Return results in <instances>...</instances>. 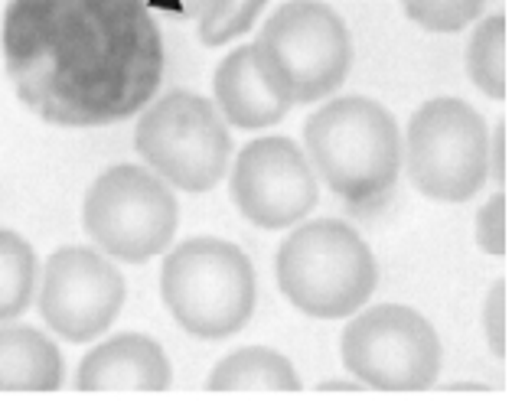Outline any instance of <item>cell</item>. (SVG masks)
Segmentation results:
<instances>
[{
    "mask_svg": "<svg viewBox=\"0 0 512 401\" xmlns=\"http://www.w3.org/2000/svg\"><path fill=\"white\" fill-rule=\"evenodd\" d=\"M82 219L85 232L105 255L128 265H144L173 242L180 206L157 173L134 164H115L85 193Z\"/></svg>",
    "mask_w": 512,
    "mask_h": 401,
    "instance_id": "obj_8",
    "label": "cell"
},
{
    "mask_svg": "<svg viewBox=\"0 0 512 401\" xmlns=\"http://www.w3.org/2000/svg\"><path fill=\"white\" fill-rule=\"evenodd\" d=\"M62 356L46 333L33 327H0V392H56Z\"/></svg>",
    "mask_w": 512,
    "mask_h": 401,
    "instance_id": "obj_14",
    "label": "cell"
},
{
    "mask_svg": "<svg viewBox=\"0 0 512 401\" xmlns=\"http://www.w3.org/2000/svg\"><path fill=\"white\" fill-rule=\"evenodd\" d=\"M340 356L343 366L376 392H424L441 375L444 346L418 310L379 304L346 323Z\"/></svg>",
    "mask_w": 512,
    "mask_h": 401,
    "instance_id": "obj_9",
    "label": "cell"
},
{
    "mask_svg": "<svg viewBox=\"0 0 512 401\" xmlns=\"http://www.w3.org/2000/svg\"><path fill=\"white\" fill-rule=\"evenodd\" d=\"M323 392H359V388L346 382H330V385H323Z\"/></svg>",
    "mask_w": 512,
    "mask_h": 401,
    "instance_id": "obj_24",
    "label": "cell"
},
{
    "mask_svg": "<svg viewBox=\"0 0 512 401\" xmlns=\"http://www.w3.org/2000/svg\"><path fill=\"white\" fill-rule=\"evenodd\" d=\"M467 75L493 102H506L509 98V17L506 14L486 17L473 30L467 46Z\"/></svg>",
    "mask_w": 512,
    "mask_h": 401,
    "instance_id": "obj_16",
    "label": "cell"
},
{
    "mask_svg": "<svg viewBox=\"0 0 512 401\" xmlns=\"http://www.w3.org/2000/svg\"><path fill=\"white\" fill-rule=\"evenodd\" d=\"M261 75L287 105L333 95L353 66V40L343 17L323 0H287L252 43Z\"/></svg>",
    "mask_w": 512,
    "mask_h": 401,
    "instance_id": "obj_4",
    "label": "cell"
},
{
    "mask_svg": "<svg viewBox=\"0 0 512 401\" xmlns=\"http://www.w3.org/2000/svg\"><path fill=\"white\" fill-rule=\"evenodd\" d=\"M278 287L317 320H340L366 307L379 284V265L362 235L340 219H314L278 248Z\"/></svg>",
    "mask_w": 512,
    "mask_h": 401,
    "instance_id": "obj_3",
    "label": "cell"
},
{
    "mask_svg": "<svg viewBox=\"0 0 512 401\" xmlns=\"http://www.w3.org/2000/svg\"><path fill=\"white\" fill-rule=\"evenodd\" d=\"M320 199L317 177L291 137H258L232 167V203L258 229H287L307 219Z\"/></svg>",
    "mask_w": 512,
    "mask_h": 401,
    "instance_id": "obj_11",
    "label": "cell"
},
{
    "mask_svg": "<svg viewBox=\"0 0 512 401\" xmlns=\"http://www.w3.org/2000/svg\"><path fill=\"white\" fill-rule=\"evenodd\" d=\"M477 245L486 255L506 258L509 252V196L493 193L477 212Z\"/></svg>",
    "mask_w": 512,
    "mask_h": 401,
    "instance_id": "obj_20",
    "label": "cell"
},
{
    "mask_svg": "<svg viewBox=\"0 0 512 401\" xmlns=\"http://www.w3.org/2000/svg\"><path fill=\"white\" fill-rule=\"evenodd\" d=\"M170 362L160 343L141 333H121L95 346L79 362V392H164L170 388Z\"/></svg>",
    "mask_w": 512,
    "mask_h": 401,
    "instance_id": "obj_12",
    "label": "cell"
},
{
    "mask_svg": "<svg viewBox=\"0 0 512 401\" xmlns=\"http://www.w3.org/2000/svg\"><path fill=\"white\" fill-rule=\"evenodd\" d=\"M268 0H212V7L199 17V40L206 46H226L235 36L255 27Z\"/></svg>",
    "mask_w": 512,
    "mask_h": 401,
    "instance_id": "obj_18",
    "label": "cell"
},
{
    "mask_svg": "<svg viewBox=\"0 0 512 401\" xmlns=\"http://www.w3.org/2000/svg\"><path fill=\"white\" fill-rule=\"evenodd\" d=\"M310 164L353 209L382 206L402 170V137L395 118L362 95L333 98L307 118Z\"/></svg>",
    "mask_w": 512,
    "mask_h": 401,
    "instance_id": "obj_2",
    "label": "cell"
},
{
    "mask_svg": "<svg viewBox=\"0 0 512 401\" xmlns=\"http://www.w3.org/2000/svg\"><path fill=\"white\" fill-rule=\"evenodd\" d=\"M121 271L92 248L69 245L49 255L40 287V313L49 330L69 343L102 336L124 307Z\"/></svg>",
    "mask_w": 512,
    "mask_h": 401,
    "instance_id": "obj_10",
    "label": "cell"
},
{
    "mask_svg": "<svg viewBox=\"0 0 512 401\" xmlns=\"http://www.w3.org/2000/svg\"><path fill=\"white\" fill-rule=\"evenodd\" d=\"M486 0H402L411 23L428 33H460L480 17Z\"/></svg>",
    "mask_w": 512,
    "mask_h": 401,
    "instance_id": "obj_19",
    "label": "cell"
},
{
    "mask_svg": "<svg viewBox=\"0 0 512 401\" xmlns=\"http://www.w3.org/2000/svg\"><path fill=\"white\" fill-rule=\"evenodd\" d=\"M4 62L33 115L105 128L151 105L164 40L147 0H10Z\"/></svg>",
    "mask_w": 512,
    "mask_h": 401,
    "instance_id": "obj_1",
    "label": "cell"
},
{
    "mask_svg": "<svg viewBox=\"0 0 512 401\" xmlns=\"http://www.w3.org/2000/svg\"><path fill=\"white\" fill-rule=\"evenodd\" d=\"M36 255L17 232L0 229V323L20 317L33 300Z\"/></svg>",
    "mask_w": 512,
    "mask_h": 401,
    "instance_id": "obj_17",
    "label": "cell"
},
{
    "mask_svg": "<svg viewBox=\"0 0 512 401\" xmlns=\"http://www.w3.org/2000/svg\"><path fill=\"white\" fill-rule=\"evenodd\" d=\"M483 330L493 353L499 359H506L509 356V281H496L490 287V294H486Z\"/></svg>",
    "mask_w": 512,
    "mask_h": 401,
    "instance_id": "obj_21",
    "label": "cell"
},
{
    "mask_svg": "<svg viewBox=\"0 0 512 401\" xmlns=\"http://www.w3.org/2000/svg\"><path fill=\"white\" fill-rule=\"evenodd\" d=\"M137 154L183 193L212 190L229 170L232 141L219 111L196 92H167L147 105L134 131Z\"/></svg>",
    "mask_w": 512,
    "mask_h": 401,
    "instance_id": "obj_7",
    "label": "cell"
},
{
    "mask_svg": "<svg viewBox=\"0 0 512 401\" xmlns=\"http://www.w3.org/2000/svg\"><path fill=\"white\" fill-rule=\"evenodd\" d=\"M147 4L177 20H199L212 7V0H147Z\"/></svg>",
    "mask_w": 512,
    "mask_h": 401,
    "instance_id": "obj_23",
    "label": "cell"
},
{
    "mask_svg": "<svg viewBox=\"0 0 512 401\" xmlns=\"http://www.w3.org/2000/svg\"><path fill=\"white\" fill-rule=\"evenodd\" d=\"M216 102L229 124L242 131H258L278 124L291 105L268 85L258 69L255 46H235L216 69Z\"/></svg>",
    "mask_w": 512,
    "mask_h": 401,
    "instance_id": "obj_13",
    "label": "cell"
},
{
    "mask_svg": "<svg viewBox=\"0 0 512 401\" xmlns=\"http://www.w3.org/2000/svg\"><path fill=\"white\" fill-rule=\"evenodd\" d=\"M209 392H297L301 375L291 359L265 346H245L226 356L209 375Z\"/></svg>",
    "mask_w": 512,
    "mask_h": 401,
    "instance_id": "obj_15",
    "label": "cell"
},
{
    "mask_svg": "<svg viewBox=\"0 0 512 401\" xmlns=\"http://www.w3.org/2000/svg\"><path fill=\"white\" fill-rule=\"evenodd\" d=\"M490 170H493L496 183L506 186V180H509V128H506V121L496 128V137L490 144Z\"/></svg>",
    "mask_w": 512,
    "mask_h": 401,
    "instance_id": "obj_22",
    "label": "cell"
},
{
    "mask_svg": "<svg viewBox=\"0 0 512 401\" xmlns=\"http://www.w3.org/2000/svg\"><path fill=\"white\" fill-rule=\"evenodd\" d=\"M405 167L411 186L437 203H467L490 177V131L464 98H431L408 121Z\"/></svg>",
    "mask_w": 512,
    "mask_h": 401,
    "instance_id": "obj_6",
    "label": "cell"
},
{
    "mask_svg": "<svg viewBox=\"0 0 512 401\" xmlns=\"http://www.w3.org/2000/svg\"><path fill=\"white\" fill-rule=\"evenodd\" d=\"M160 294L180 327L196 340H226L255 310V268L226 238H190L160 271Z\"/></svg>",
    "mask_w": 512,
    "mask_h": 401,
    "instance_id": "obj_5",
    "label": "cell"
}]
</instances>
